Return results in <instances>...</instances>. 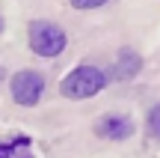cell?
<instances>
[{"instance_id": "6", "label": "cell", "mask_w": 160, "mask_h": 158, "mask_svg": "<svg viewBox=\"0 0 160 158\" xmlns=\"http://www.w3.org/2000/svg\"><path fill=\"white\" fill-rule=\"evenodd\" d=\"M148 131L154 137H160V105L151 107V113H148Z\"/></svg>"}, {"instance_id": "5", "label": "cell", "mask_w": 160, "mask_h": 158, "mask_svg": "<svg viewBox=\"0 0 160 158\" xmlns=\"http://www.w3.org/2000/svg\"><path fill=\"white\" fill-rule=\"evenodd\" d=\"M18 149H30L27 137H15V140H9V143H0V158H15Z\"/></svg>"}, {"instance_id": "2", "label": "cell", "mask_w": 160, "mask_h": 158, "mask_svg": "<svg viewBox=\"0 0 160 158\" xmlns=\"http://www.w3.org/2000/svg\"><path fill=\"white\" fill-rule=\"evenodd\" d=\"M68 39L65 33L51 21H33L30 24V48H33L39 57H59L65 51Z\"/></svg>"}, {"instance_id": "4", "label": "cell", "mask_w": 160, "mask_h": 158, "mask_svg": "<svg viewBox=\"0 0 160 158\" xmlns=\"http://www.w3.org/2000/svg\"><path fill=\"white\" fill-rule=\"evenodd\" d=\"M95 131L107 140H128L133 134V123L128 117H119V113H107L101 117V123L95 125Z\"/></svg>"}, {"instance_id": "3", "label": "cell", "mask_w": 160, "mask_h": 158, "mask_svg": "<svg viewBox=\"0 0 160 158\" xmlns=\"http://www.w3.org/2000/svg\"><path fill=\"white\" fill-rule=\"evenodd\" d=\"M42 93H45V78L39 75V72H18L15 78H12V99L18 101V105L24 107H33L39 105Z\"/></svg>"}, {"instance_id": "1", "label": "cell", "mask_w": 160, "mask_h": 158, "mask_svg": "<svg viewBox=\"0 0 160 158\" xmlns=\"http://www.w3.org/2000/svg\"><path fill=\"white\" fill-rule=\"evenodd\" d=\"M104 87H107L104 69H98V66H77L71 75L62 78L59 93H62L65 99H89V95L101 93Z\"/></svg>"}, {"instance_id": "7", "label": "cell", "mask_w": 160, "mask_h": 158, "mask_svg": "<svg viewBox=\"0 0 160 158\" xmlns=\"http://www.w3.org/2000/svg\"><path fill=\"white\" fill-rule=\"evenodd\" d=\"M107 0H71V6L74 9H98V6H104Z\"/></svg>"}, {"instance_id": "8", "label": "cell", "mask_w": 160, "mask_h": 158, "mask_svg": "<svg viewBox=\"0 0 160 158\" xmlns=\"http://www.w3.org/2000/svg\"><path fill=\"white\" fill-rule=\"evenodd\" d=\"M0 33H3V18H0Z\"/></svg>"}]
</instances>
